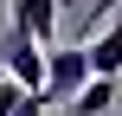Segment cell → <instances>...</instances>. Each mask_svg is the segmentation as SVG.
<instances>
[{
    "mask_svg": "<svg viewBox=\"0 0 122 116\" xmlns=\"http://www.w3.org/2000/svg\"><path fill=\"white\" fill-rule=\"evenodd\" d=\"M90 45H58V52H45V103L58 110V103H77L84 90H90Z\"/></svg>",
    "mask_w": 122,
    "mask_h": 116,
    "instance_id": "cell-1",
    "label": "cell"
},
{
    "mask_svg": "<svg viewBox=\"0 0 122 116\" xmlns=\"http://www.w3.org/2000/svg\"><path fill=\"white\" fill-rule=\"evenodd\" d=\"M0 58H6V77H13V84H26V90H45V45H39L32 32L6 26V32H0Z\"/></svg>",
    "mask_w": 122,
    "mask_h": 116,
    "instance_id": "cell-2",
    "label": "cell"
},
{
    "mask_svg": "<svg viewBox=\"0 0 122 116\" xmlns=\"http://www.w3.org/2000/svg\"><path fill=\"white\" fill-rule=\"evenodd\" d=\"M6 6H13V19H6V26L32 32L45 52H58V0H6Z\"/></svg>",
    "mask_w": 122,
    "mask_h": 116,
    "instance_id": "cell-3",
    "label": "cell"
},
{
    "mask_svg": "<svg viewBox=\"0 0 122 116\" xmlns=\"http://www.w3.org/2000/svg\"><path fill=\"white\" fill-rule=\"evenodd\" d=\"M90 71H97V77H116V71H122V13L90 39Z\"/></svg>",
    "mask_w": 122,
    "mask_h": 116,
    "instance_id": "cell-4",
    "label": "cell"
},
{
    "mask_svg": "<svg viewBox=\"0 0 122 116\" xmlns=\"http://www.w3.org/2000/svg\"><path fill=\"white\" fill-rule=\"evenodd\" d=\"M77 116H103V110H116V77H90V90L71 103Z\"/></svg>",
    "mask_w": 122,
    "mask_h": 116,
    "instance_id": "cell-5",
    "label": "cell"
},
{
    "mask_svg": "<svg viewBox=\"0 0 122 116\" xmlns=\"http://www.w3.org/2000/svg\"><path fill=\"white\" fill-rule=\"evenodd\" d=\"M122 0H90V6H84V13H90V26H97V19H103V13H116Z\"/></svg>",
    "mask_w": 122,
    "mask_h": 116,
    "instance_id": "cell-6",
    "label": "cell"
}]
</instances>
